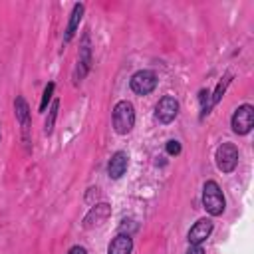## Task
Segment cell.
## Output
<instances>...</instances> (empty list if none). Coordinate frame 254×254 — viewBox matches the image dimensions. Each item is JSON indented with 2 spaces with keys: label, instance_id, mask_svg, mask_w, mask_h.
<instances>
[{
  "label": "cell",
  "instance_id": "7",
  "mask_svg": "<svg viewBox=\"0 0 254 254\" xmlns=\"http://www.w3.org/2000/svg\"><path fill=\"white\" fill-rule=\"evenodd\" d=\"M91 67V48H89V36L85 34L83 36V42H81V48H79V54H77V67L73 71V81H81L87 71Z\"/></svg>",
  "mask_w": 254,
  "mask_h": 254
},
{
  "label": "cell",
  "instance_id": "2",
  "mask_svg": "<svg viewBox=\"0 0 254 254\" xmlns=\"http://www.w3.org/2000/svg\"><path fill=\"white\" fill-rule=\"evenodd\" d=\"M202 206L210 216H220L224 212L226 200H224V194H222L218 183H214V181L204 183V187H202Z\"/></svg>",
  "mask_w": 254,
  "mask_h": 254
},
{
  "label": "cell",
  "instance_id": "14",
  "mask_svg": "<svg viewBox=\"0 0 254 254\" xmlns=\"http://www.w3.org/2000/svg\"><path fill=\"white\" fill-rule=\"evenodd\" d=\"M230 81H232V73H226L220 81H218V85H216V89H214V93H210V103H212V107L222 99V95H224V91H226V87L230 85Z\"/></svg>",
  "mask_w": 254,
  "mask_h": 254
},
{
  "label": "cell",
  "instance_id": "13",
  "mask_svg": "<svg viewBox=\"0 0 254 254\" xmlns=\"http://www.w3.org/2000/svg\"><path fill=\"white\" fill-rule=\"evenodd\" d=\"M131 250H133V238L129 234H117L107 246V254H131Z\"/></svg>",
  "mask_w": 254,
  "mask_h": 254
},
{
  "label": "cell",
  "instance_id": "3",
  "mask_svg": "<svg viewBox=\"0 0 254 254\" xmlns=\"http://www.w3.org/2000/svg\"><path fill=\"white\" fill-rule=\"evenodd\" d=\"M230 127L236 135H248L254 127V107L250 103L236 107V111L232 113V119H230Z\"/></svg>",
  "mask_w": 254,
  "mask_h": 254
},
{
  "label": "cell",
  "instance_id": "16",
  "mask_svg": "<svg viewBox=\"0 0 254 254\" xmlns=\"http://www.w3.org/2000/svg\"><path fill=\"white\" fill-rule=\"evenodd\" d=\"M198 101H200V117L208 115L210 109H212V103H210V91H208V89H200V91H198Z\"/></svg>",
  "mask_w": 254,
  "mask_h": 254
},
{
  "label": "cell",
  "instance_id": "11",
  "mask_svg": "<svg viewBox=\"0 0 254 254\" xmlns=\"http://www.w3.org/2000/svg\"><path fill=\"white\" fill-rule=\"evenodd\" d=\"M127 165H129L127 153H125V151H117V153L111 155V159H109V163H107V175L117 181V179H121V177L125 175Z\"/></svg>",
  "mask_w": 254,
  "mask_h": 254
},
{
  "label": "cell",
  "instance_id": "9",
  "mask_svg": "<svg viewBox=\"0 0 254 254\" xmlns=\"http://www.w3.org/2000/svg\"><path fill=\"white\" fill-rule=\"evenodd\" d=\"M111 216V206L107 202H97L89 208V212L83 216V226L85 228H93V226H99L103 224L107 218Z\"/></svg>",
  "mask_w": 254,
  "mask_h": 254
},
{
  "label": "cell",
  "instance_id": "18",
  "mask_svg": "<svg viewBox=\"0 0 254 254\" xmlns=\"http://www.w3.org/2000/svg\"><path fill=\"white\" fill-rule=\"evenodd\" d=\"M165 149H167V155H179L181 153V143L175 141V139H171V141H167Z\"/></svg>",
  "mask_w": 254,
  "mask_h": 254
},
{
  "label": "cell",
  "instance_id": "12",
  "mask_svg": "<svg viewBox=\"0 0 254 254\" xmlns=\"http://www.w3.org/2000/svg\"><path fill=\"white\" fill-rule=\"evenodd\" d=\"M83 10H85V6H83L81 2L73 4V10H71V14H69V22H67L65 34H64V42H65V44H67V42L73 38V34L77 32V26H79V22H81V18H83Z\"/></svg>",
  "mask_w": 254,
  "mask_h": 254
},
{
  "label": "cell",
  "instance_id": "15",
  "mask_svg": "<svg viewBox=\"0 0 254 254\" xmlns=\"http://www.w3.org/2000/svg\"><path fill=\"white\" fill-rule=\"evenodd\" d=\"M58 109H60V101L56 99L48 111V117H46V123H44V133L46 135H52L54 131V125H56V117H58Z\"/></svg>",
  "mask_w": 254,
  "mask_h": 254
},
{
  "label": "cell",
  "instance_id": "19",
  "mask_svg": "<svg viewBox=\"0 0 254 254\" xmlns=\"http://www.w3.org/2000/svg\"><path fill=\"white\" fill-rule=\"evenodd\" d=\"M187 254H204V248L200 244H189Z\"/></svg>",
  "mask_w": 254,
  "mask_h": 254
},
{
  "label": "cell",
  "instance_id": "5",
  "mask_svg": "<svg viewBox=\"0 0 254 254\" xmlns=\"http://www.w3.org/2000/svg\"><path fill=\"white\" fill-rule=\"evenodd\" d=\"M214 159H216L218 171L232 173L236 169V165H238V149H236V145L234 143H228V141L222 143V145H218Z\"/></svg>",
  "mask_w": 254,
  "mask_h": 254
},
{
  "label": "cell",
  "instance_id": "4",
  "mask_svg": "<svg viewBox=\"0 0 254 254\" xmlns=\"http://www.w3.org/2000/svg\"><path fill=\"white\" fill-rule=\"evenodd\" d=\"M157 73L153 69H139L131 75L129 79V85H131V91L137 93V95H149L155 87H157Z\"/></svg>",
  "mask_w": 254,
  "mask_h": 254
},
{
  "label": "cell",
  "instance_id": "10",
  "mask_svg": "<svg viewBox=\"0 0 254 254\" xmlns=\"http://www.w3.org/2000/svg\"><path fill=\"white\" fill-rule=\"evenodd\" d=\"M210 232H212V220L210 218H200L190 226V230L187 234V240H189V244H202L210 236Z\"/></svg>",
  "mask_w": 254,
  "mask_h": 254
},
{
  "label": "cell",
  "instance_id": "6",
  "mask_svg": "<svg viewBox=\"0 0 254 254\" xmlns=\"http://www.w3.org/2000/svg\"><path fill=\"white\" fill-rule=\"evenodd\" d=\"M179 115V101L173 95H163L155 105V119L163 125H169Z\"/></svg>",
  "mask_w": 254,
  "mask_h": 254
},
{
  "label": "cell",
  "instance_id": "17",
  "mask_svg": "<svg viewBox=\"0 0 254 254\" xmlns=\"http://www.w3.org/2000/svg\"><path fill=\"white\" fill-rule=\"evenodd\" d=\"M54 89H56V83L50 81L46 85V89H44V95H42V101H40V111H46V107H48V103H50V99L54 95Z\"/></svg>",
  "mask_w": 254,
  "mask_h": 254
},
{
  "label": "cell",
  "instance_id": "20",
  "mask_svg": "<svg viewBox=\"0 0 254 254\" xmlns=\"http://www.w3.org/2000/svg\"><path fill=\"white\" fill-rule=\"evenodd\" d=\"M67 254H87V250H85L83 246H71V248L67 250Z\"/></svg>",
  "mask_w": 254,
  "mask_h": 254
},
{
  "label": "cell",
  "instance_id": "21",
  "mask_svg": "<svg viewBox=\"0 0 254 254\" xmlns=\"http://www.w3.org/2000/svg\"><path fill=\"white\" fill-rule=\"evenodd\" d=\"M0 137H2V133H0Z\"/></svg>",
  "mask_w": 254,
  "mask_h": 254
},
{
  "label": "cell",
  "instance_id": "8",
  "mask_svg": "<svg viewBox=\"0 0 254 254\" xmlns=\"http://www.w3.org/2000/svg\"><path fill=\"white\" fill-rule=\"evenodd\" d=\"M14 115L18 119V123L22 125L24 143L30 145V107H28V103H26V99L22 95H18L14 99Z\"/></svg>",
  "mask_w": 254,
  "mask_h": 254
},
{
  "label": "cell",
  "instance_id": "1",
  "mask_svg": "<svg viewBox=\"0 0 254 254\" xmlns=\"http://www.w3.org/2000/svg\"><path fill=\"white\" fill-rule=\"evenodd\" d=\"M111 123H113V131L117 135H127L133 131L135 127V107L131 101L121 99L115 103L113 113H111Z\"/></svg>",
  "mask_w": 254,
  "mask_h": 254
}]
</instances>
